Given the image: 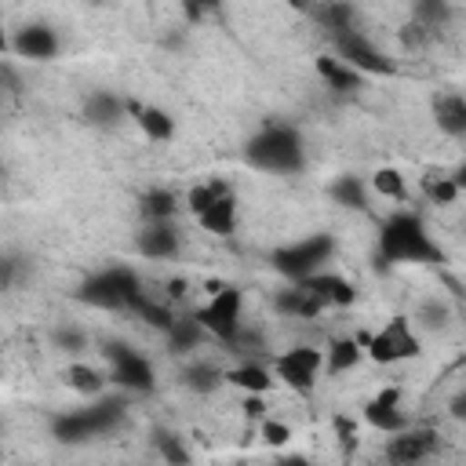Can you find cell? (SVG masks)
Returning a JSON list of instances; mask_svg holds the SVG:
<instances>
[{"instance_id":"ffe728a7","label":"cell","mask_w":466,"mask_h":466,"mask_svg":"<svg viewBox=\"0 0 466 466\" xmlns=\"http://www.w3.org/2000/svg\"><path fill=\"white\" fill-rule=\"evenodd\" d=\"M226 382L240 386V390L251 393V397H262V393L273 390V371H269L262 360H244V364H237V368L226 371Z\"/></svg>"},{"instance_id":"9c48e42d","label":"cell","mask_w":466,"mask_h":466,"mask_svg":"<svg viewBox=\"0 0 466 466\" xmlns=\"http://www.w3.org/2000/svg\"><path fill=\"white\" fill-rule=\"evenodd\" d=\"M331 40H335V51H339V58L346 62V66H353L360 76L364 73H393L397 66L371 44V40H364L353 25L350 29H339V33H331Z\"/></svg>"},{"instance_id":"cb8c5ba5","label":"cell","mask_w":466,"mask_h":466,"mask_svg":"<svg viewBox=\"0 0 466 466\" xmlns=\"http://www.w3.org/2000/svg\"><path fill=\"white\" fill-rule=\"evenodd\" d=\"M138 211L146 222H171L178 211V197L171 189H146L138 200Z\"/></svg>"},{"instance_id":"7c38bea8","label":"cell","mask_w":466,"mask_h":466,"mask_svg":"<svg viewBox=\"0 0 466 466\" xmlns=\"http://www.w3.org/2000/svg\"><path fill=\"white\" fill-rule=\"evenodd\" d=\"M7 47L18 55V58H29V62H47L58 55V33L47 25V22H29L22 29H15V36L7 40Z\"/></svg>"},{"instance_id":"30bf717a","label":"cell","mask_w":466,"mask_h":466,"mask_svg":"<svg viewBox=\"0 0 466 466\" xmlns=\"http://www.w3.org/2000/svg\"><path fill=\"white\" fill-rule=\"evenodd\" d=\"M106 357H109V364H113V379H116V386L135 390V393H149V390L157 386L153 364H149L142 353H135L131 346H124V342H109V346H106Z\"/></svg>"},{"instance_id":"60d3db41","label":"cell","mask_w":466,"mask_h":466,"mask_svg":"<svg viewBox=\"0 0 466 466\" xmlns=\"http://www.w3.org/2000/svg\"><path fill=\"white\" fill-rule=\"evenodd\" d=\"M244 408H248V415H251V419H258V415H262V408H266V404H262V400H258V397H248V404H244Z\"/></svg>"},{"instance_id":"9a60e30c","label":"cell","mask_w":466,"mask_h":466,"mask_svg":"<svg viewBox=\"0 0 466 466\" xmlns=\"http://www.w3.org/2000/svg\"><path fill=\"white\" fill-rule=\"evenodd\" d=\"M135 248L146 258H175L178 255V229L171 222H146V229L138 233Z\"/></svg>"},{"instance_id":"8d00e7d4","label":"cell","mask_w":466,"mask_h":466,"mask_svg":"<svg viewBox=\"0 0 466 466\" xmlns=\"http://www.w3.org/2000/svg\"><path fill=\"white\" fill-rule=\"evenodd\" d=\"M422 317H426V324H441L448 313H444V306H433V302H426V306H422Z\"/></svg>"},{"instance_id":"d6a6232c","label":"cell","mask_w":466,"mask_h":466,"mask_svg":"<svg viewBox=\"0 0 466 466\" xmlns=\"http://www.w3.org/2000/svg\"><path fill=\"white\" fill-rule=\"evenodd\" d=\"M422 189H426V197L433 200V204H451L455 197H459V186H455V178L451 175H426V182H422Z\"/></svg>"},{"instance_id":"4fadbf2b","label":"cell","mask_w":466,"mask_h":466,"mask_svg":"<svg viewBox=\"0 0 466 466\" xmlns=\"http://www.w3.org/2000/svg\"><path fill=\"white\" fill-rule=\"evenodd\" d=\"M364 419H368L375 430H382V433H400V430H408V415H404V408H400V390H397V386L379 390V393L368 400Z\"/></svg>"},{"instance_id":"f1b7e54d","label":"cell","mask_w":466,"mask_h":466,"mask_svg":"<svg viewBox=\"0 0 466 466\" xmlns=\"http://www.w3.org/2000/svg\"><path fill=\"white\" fill-rule=\"evenodd\" d=\"M229 193H233V186L215 178V182H200V186H193V189L186 193V204H189V211H193V215H204L211 204H218V200H222V197H229Z\"/></svg>"},{"instance_id":"d4e9b609","label":"cell","mask_w":466,"mask_h":466,"mask_svg":"<svg viewBox=\"0 0 466 466\" xmlns=\"http://www.w3.org/2000/svg\"><path fill=\"white\" fill-rule=\"evenodd\" d=\"M357 360H360V342L357 339H335L324 350V371L328 375H342V371L357 368Z\"/></svg>"},{"instance_id":"4dcf8cb0","label":"cell","mask_w":466,"mask_h":466,"mask_svg":"<svg viewBox=\"0 0 466 466\" xmlns=\"http://www.w3.org/2000/svg\"><path fill=\"white\" fill-rule=\"evenodd\" d=\"M379 197H390V200H404L408 197V186H404V175L397 167H375L371 171V182H368Z\"/></svg>"},{"instance_id":"3957f363","label":"cell","mask_w":466,"mask_h":466,"mask_svg":"<svg viewBox=\"0 0 466 466\" xmlns=\"http://www.w3.org/2000/svg\"><path fill=\"white\" fill-rule=\"evenodd\" d=\"M331 255H335V237L331 233H313L306 240H295V244L277 248L269 255V262H273V269L280 277H288L291 284H302V280L324 273V266L331 262Z\"/></svg>"},{"instance_id":"ba28073f","label":"cell","mask_w":466,"mask_h":466,"mask_svg":"<svg viewBox=\"0 0 466 466\" xmlns=\"http://www.w3.org/2000/svg\"><path fill=\"white\" fill-rule=\"evenodd\" d=\"M320 368H324V353L317 346H295V350H288L273 360L277 379H284L295 393H309L317 386Z\"/></svg>"},{"instance_id":"44dd1931","label":"cell","mask_w":466,"mask_h":466,"mask_svg":"<svg viewBox=\"0 0 466 466\" xmlns=\"http://www.w3.org/2000/svg\"><path fill=\"white\" fill-rule=\"evenodd\" d=\"M317 73L328 80V87L331 91H339V95H350V91H357L360 87V73L353 69V66H346L342 58H331V55H320L317 58Z\"/></svg>"},{"instance_id":"74e56055","label":"cell","mask_w":466,"mask_h":466,"mask_svg":"<svg viewBox=\"0 0 466 466\" xmlns=\"http://www.w3.org/2000/svg\"><path fill=\"white\" fill-rule=\"evenodd\" d=\"M335 430H339V441L353 448V422H346V419L339 415V419H335Z\"/></svg>"},{"instance_id":"603a6c76","label":"cell","mask_w":466,"mask_h":466,"mask_svg":"<svg viewBox=\"0 0 466 466\" xmlns=\"http://www.w3.org/2000/svg\"><path fill=\"white\" fill-rule=\"evenodd\" d=\"M331 200L342 204V208H353V211H364L368 208V186L360 175H339L331 186H328Z\"/></svg>"},{"instance_id":"52a82bcc","label":"cell","mask_w":466,"mask_h":466,"mask_svg":"<svg viewBox=\"0 0 466 466\" xmlns=\"http://www.w3.org/2000/svg\"><path fill=\"white\" fill-rule=\"evenodd\" d=\"M422 346H419V335L415 328L408 324V317H390L371 339H368V357L375 364H397V360H411L419 357Z\"/></svg>"},{"instance_id":"8992f818","label":"cell","mask_w":466,"mask_h":466,"mask_svg":"<svg viewBox=\"0 0 466 466\" xmlns=\"http://www.w3.org/2000/svg\"><path fill=\"white\" fill-rule=\"evenodd\" d=\"M240 309H244V291L240 288H218L193 317L204 324V331L218 342H233L240 335Z\"/></svg>"},{"instance_id":"7402d4cb","label":"cell","mask_w":466,"mask_h":466,"mask_svg":"<svg viewBox=\"0 0 466 466\" xmlns=\"http://www.w3.org/2000/svg\"><path fill=\"white\" fill-rule=\"evenodd\" d=\"M197 222H200L208 233H215V237H229L233 226H237V197H233V193L222 197V200L211 204L204 215H197Z\"/></svg>"},{"instance_id":"7a4b0ae2","label":"cell","mask_w":466,"mask_h":466,"mask_svg":"<svg viewBox=\"0 0 466 466\" xmlns=\"http://www.w3.org/2000/svg\"><path fill=\"white\" fill-rule=\"evenodd\" d=\"M379 258L397 266V262H441L444 255L430 240V233L415 211H397L379 229Z\"/></svg>"},{"instance_id":"6da1fadb","label":"cell","mask_w":466,"mask_h":466,"mask_svg":"<svg viewBox=\"0 0 466 466\" xmlns=\"http://www.w3.org/2000/svg\"><path fill=\"white\" fill-rule=\"evenodd\" d=\"M244 157L251 167L273 175H299L306 167V146L291 124H266L262 131H255L244 146Z\"/></svg>"},{"instance_id":"2e32d148","label":"cell","mask_w":466,"mask_h":466,"mask_svg":"<svg viewBox=\"0 0 466 466\" xmlns=\"http://www.w3.org/2000/svg\"><path fill=\"white\" fill-rule=\"evenodd\" d=\"M433 120L444 135L451 138H462L466 135V95L459 91H441L433 98Z\"/></svg>"},{"instance_id":"e575fe53","label":"cell","mask_w":466,"mask_h":466,"mask_svg":"<svg viewBox=\"0 0 466 466\" xmlns=\"http://www.w3.org/2000/svg\"><path fill=\"white\" fill-rule=\"evenodd\" d=\"M262 437H266V444L280 448L291 437V426L288 422H277V419H262Z\"/></svg>"},{"instance_id":"836d02e7","label":"cell","mask_w":466,"mask_h":466,"mask_svg":"<svg viewBox=\"0 0 466 466\" xmlns=\"http://www.w3.org/2000/svg\"><path fill=\"white\" fill-rule=\"evenodd\" d=\"M55 346H58L62 353H80V350L87 346V339H84L76 328H58V331H55Z\"/></svg>"},{"instance_id":"f35d334b","label":"cell","mask_w":466,"mask_h":466,"mask_svg":"<svg viewBox=\"0 0 466 466\" xmlns=\"http://www.w3.org/2000/svg\"><path fill=\"white\" fill-rule=\"evenodd\" d=\"M273 466H313V462H309L306 455H280Z\"/></svg>"},{"instance_id":"277c9868","label":"cell","mask_w":466,"mask_h":466,"mask_svg":"<svg viewBox=\"0 0 466 466\" xmlns=\"http://www.w3.org/2000/svg\"><path fill=\"white\" fill-rule=\"evenodd\" d=\"M142 295H146V291H142L135 269H127V266L98 269V273H91V277L80 284V291H76L80 302L98 306V309H135V302H138Z\"/></svg>"},{"instance_id":"83f0119b","label":"cell","mask_w":466,"mask_h":466,"mask_svg":"<svg viewBox=\"0 0 466 466\" xmlns=\"http://www.w3.org/2000/svg\"><path fill=\"white\" fill-rule=\"evenodd\" d=\"M62 379H66L69 390H76V393H84V397H98L102 386H106L102 371L91 368V364H69V368L62 371Z\"/></svg>"},{"instance_id":"484cf974","label":"cell","mask_w":466,"mask_h":466,"mask_svg":"<svg viewBox=\"0 0 466 466\" xmlns=\"http://www.w3.org/2000/svg\"><path fill=\"white\" fill-rule=\"evenodd\" d=\"M204 335L208 331H204V324L197 317H175V324L167 331V342H171L175 353H189V350H197L204 342Z\"/></svg>"},{"instance_id":"d6986e66","label":"cell","mask_w":466,"mask_h":466,"mask_svg":"<svg viewBox=\"0 0 466 466\" xmlns=\"http://www.w3.org/2000/svg\"><path fill=\"white\" fill-rule=\"evenodd\" d=\"M273 309L284 313V317H317L324 309V302L313 291H306L302 284H291V288L273 295Z\"/></svg>"},{"instance_id":"ac0fdd59","label":"cell","mask_w":466,"mask_h":466,"mask_svg":"<svg viewBox=\"0 0 466 466\" xmlns=\"http://www.w3.org/2000/svg\"><path fill=\"white\" fill-rule=\"evenodd\" d=\"M302 288L306 291H313L324 306H350L353 299H357V288H353V280H346V277H339V273H317V277H309V280H302Z\"/></svg>"},{"instance_id":"e0dca14e","label":"cell","mask_w":466,"mask_h":466,"mask_svg":"<svg viewBox=\"0 0 466 466\" xmlns=\"http://www.w3.org/2000/svg\"><path fill=\"white\" fill-rule=\"evenodd\" d=\"M127 113L135 116V124H138V131H142L146 138H153V142L175 138V116L164 113L160 106H142V102H131V98H127Z\"/></svg>"},{"instance_id":"f546056e","label":"cell","mask_w":466,"mask_h":466,"mask_svg":"<svg viewBox=\"0 0 466 466\" xmlns=\"http://www.w3.org/2000/svg\"><path fill=\"white\" fill-rule=\"evenodd\" d=\"M153 444H157V451H160V459H164L167 466H189V462H193L189 448H186L182 437H175L171 430H157V433H153Z\"/></svg>"},{"instance_id":"ab89813d","label":"cell","mask_w":466,"mask_h":466,"mask_svg":"<svg viewBox=\"0 0 466 466\" xmlns=\"http://www.w3.org/2000/svg\"><path fill=\"white\" fill-rule=\"evenodd\" d=\"M15 284V258H4V288Z\"/></svg>"},{"instance_id":"8fae6325","label":"cell","mask_w":466,"mask_h":466,"mask_svg":"<svg viewBox=\"0 0 466 466\" xmlns=\"http://www.w3.org/2000/svg\"><path fill=\"white\" fill-rule=\"evenodd\" d=\"M433 451H437V433H433V430H415V426H408V430H400V433H390V441H386V459H390V466H419V462H426Z\"/></svg>"},{"instance_id":"b9f144b4","label":"cell","mask_w":466,"mask_h":466,"mask_svg":"<svg viewBox=\"0 0 466 466\" xmlns=\"http://www.w3.org/2000/svg\"><path fill=\"white\" fill-rule=\"evenodd\" d=\"M451 178H455V186H459V193H466V160H462V164L455 167V175H451Z\"/></svg>"},{"instance_id":"5b68a950","label":"cell","mask_w":466,"mask_h":466,"mask_svg":"<svg viewBox=\"0 0 466 466\" xmlns=\"http://www.w3.org/2000/svg\"><path fill=\"white\" fill-rule=\"evenodd\" d=\"M120 419H124V400H98L91 408H76L69 415H58L51 430L62 444H80V441L109 433Z\"/></svg>"},{"instance_id":"d590c367","label":"cell","mask_w":466,"mask_h":466,"mask_svg":"<svg viewBox=\"0 0 466 466\" xmlns=\"http://www.w3.org/2000/svg\"><path fill=\"white\" fill-rule=\"evenodd\" d=\"M451 419H459V422H466V390H459L455 397H451Z\"/></svg>"},{"instance_id":"1f68e13d","label":"cell","mask_w":466,"mask_h":466,"mask_svg":"<svg viewBox=\"0 0 466 466\" xmlns=\"http://www.w3.org/2000/svg\"><path fill=\"white\" fill-rule=\"evenodd\" d=\"M135 313L149 324V328H157V331H171V324H175V313L167 309V306H160V302H153L149 295H142L138 302H135Z\"/></svg>"},{"instance_id":"4316f807","label":"cell","mask_w":466,"mask_h":466,"mask_svg":"<svg viewBox=\"0 0 466 466\" xmlns=\"http://www.w3.org/2000/svg\"><path fill=\"white\" fill-rule=\"evenodd\" d=\"M222 382H226V375L215 364H208V360H197V364H189L182 371V386L193 390V393H215Z\"/></svg>"},{"instance_id":"5bb4252c","label":"cell","mask_w":466,"mask_h":466,"mask_svg":"<svg viewBox=\"0 0 466 466\" xmlns=\"http://www.w3.org/2000/svg\"><path fill=\"white\" fill-rule=\"evenodd\" d=\"M124 113H127V98H120L113 91H91L84 98V120L91 127H102V131L106 127H116L124 120Z\"/></svg>"}]
</instances>
